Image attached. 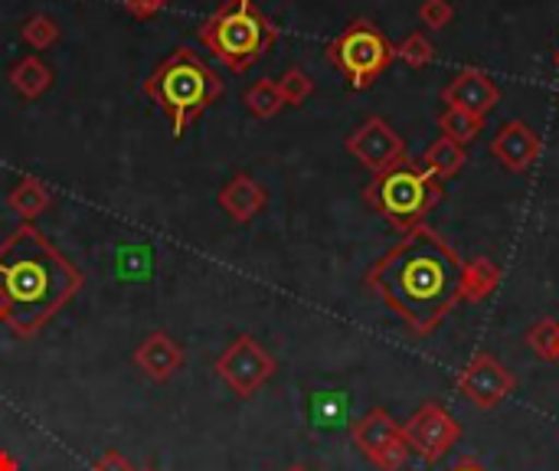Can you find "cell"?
<instances>
[{
    "instance_id": "obj_1",
    "label": "cell",
    "mask_w": 559,
    "mask_h": 471,
    "mask_svg": "<svg viewBox=\"0 0 559 471\" xmlns=\"http://www.w3.org/2000/svg\"><path fill=\"white\" fill-rule=\"evenodd\" d=\"M462 266L459 252L419 223L373 262L364 282L416 338H429L462 302Z\"/></svg>"
},
{
    "instance_id": "obj_2",
    "label": "cell",
    "mask_w": 559,
    "mask_h": 471,
    "mask_svg": "<svg viewBox=\"0 0 559 471\" xmlns=\"http://www.w3.org/2000/svg\"><path fill=\"white\" fill-rule=\"evenodd\" d=\"M85 285V275L33 223L0 243L3 325L16 338H36Z\"/></svg>"
},
{
    "instance_id": "obj_3",
    "label": "cell",
    "mask_w": 559,
    "mask_h": 471,
    "mask_svg": "<svg viewBox=\"0 0 559 471\" xmlns=\"http://www.w3.org/2000/svg\"><path fill=\"white\" fill-rule=\"evenodd\" d=\"M141 89L167 115L174 138H183V131L223 95V75L190 46H177L157 62Z\"/></svg>"
},
{
    "instance_id": "obj_4",
    "label": "cell",
    "mask_w": 559,
    "mask_h": 471,
    "mask_svg": "<svg viewBox=\"0 0 559 471\" xmlns=\"http://www.w3.org/2000/svg\"><path fill=\"white\" fill-rule=\"evenodd\" d=\"M200 43L229 69H252L278 39V26L255 7V0H223L197 30Z\"/></svg>"
},
{
    "instance_id": "obj_5",
    "label": "cell",
    "mask_w": 559,
    "mask_h": 471,
    "mask_svg": "<svg viewBox=\"0 0 559 471\" xmlns=\"http://www.w3.org/2000/svg\"><path fill=\"white\" fill-rule=\"evenodd\" d=\"M442 193H445V187L436 174H429L423 164L406 161L403 167L373 177V184H367V190H364V200L390 226H396L400 233H409L413 226H419L426 220L429 210L439 207Z\"/></svg>"
},
{
    "instance_id": "obj_6",
    "label": "cell",
    "mask_w": 559,
    "mask_h": 471,
    "mask_svg": "<svg viewBox=\"0 0 559 471\" xmlns=\"http://www.w3.org/2000/svg\"><path fill=\"white\" fill-rule=\"evenodd\" d=\"M328 59L347 75L350 89H370L396 59V46L373 26L367 16H357L344 26L337 39L328 43Z\"/></svg>"
},
{
    "instance_id": "obj_7",
    "label": "cell",
    "mask_w": 559,
    "mask_h": 471,
    "mask_svg": "<svg viewBox=\"0 0 559 471\" xmlns=\"http://www.w3.org/2000/svg\"><path fill=\"white\" fill-rule=\"evenodd\" d=\"M216 377L242 400L255 397L278 370L275 357L252 338V334H239L213 364Z\"/></svg>"
},
{
    "instance_id": "obj_8",
    "label": "cell",
    "mask_w": 559,
    "mask_h": 471,
    "mask_svg": "<svg viewBox=\"0 0 559 471\" xmlns=\"http://www.w3.org/2000/svg\"><path fill=\"white\" fill-rule=\"evenodd\" d=\"M354 446L380 471H403L409 459V446L403 439V426L386 410H370L350 429Z\"/></svg>"
},
{
    "instance_id": "obj_9",
    "label": "cell",
    "mask_w": 559,
    "mask_h": 471,
    "mask_svg": "<svg viewBox=\"0 0 559 471\" xmlns=\"http://www.w3.org/2000/svg\"><path fill=\"white\" fill-rule=\"evenodd\" d=\"M403 439H406L409 452L423 456L426 462H439V459H445L459 446L462 426H459V420L442 403H423L406 420Z\"/></svg>"
},
{
    "instance_id": "obj_10",
    "label": "cell",
    "mask_w": 559,
    "mask_h": 471,
    "mask_svg": "<svg viewBox=\"0 0 559 471\" xmlns=\"http://www.w3.org/2000/svg\"><path fill=\"white\" fill-rule=\"evenodd\" d=\"M344 148H347L367 170H373V177L390 174V170H396V167H403V164L409 161L406 141H403V138L393 131V125H390L386 118H380V115L367 118V121L344 141Z\"/></svg>"
},
{
    "instance_id": "obj_11",
    "label": "cell",
    "mask_w": 559,
    "mask_h": 471,
    "mask_svg": "<svg viewBox=\"0 0 559 471\" xmlns=\"http://www.w3.org/2000/svg\"><path fill=\"white\" fill-rule=\"evenodd\" d=\"M514 387H518L514 374H511L495 354H488V351L475 354V357L465 364V370L459 374V393H462L468 403H475L478 410H495V407H501V403L514 393Z\"/></svg>"
},
{
    "instance_id": "obj_12",
    "label": "cell",
    "mask_w": 559,
    "mask_h": 471,
    "mask_svg": "<svg viewBox=\"0 0 559 471\" xmlns=\"http://www.w3.org/2000/svg\"><path fill=\"white\" fill-rule=\"evenodd\" d=\"M442 102L445 108H462L468 115L488 118V111L501 102V89L491 82V75L485 69L465 66L459 69V75L442 89Z\"/></svg>"
},
{
    "instance_id": "obj_13",
    "label": "cell",
    "mask_w": 559,
    "mask_h": 471,
    "mask_svg": "<svg viewBox=\"0 0 559 471\" xmlns=\"http://www.w3.org/2000/svg\"><path fill=\"white\" fill-rule=\"evenodd\" d=\"M491 154L501 161L504 170L511 174H524L537 164V157L544 154V138L521 118L504 121L501 131L491 141Z\"/></svg>"
},
{
    "instance_id": "obj_14",
    "label": "cell",
    "mask_w": 559,
    "mask_h": 471,
    "mask_svg": "<svg viewBox=\"0 0 559 471\" xmlns=\"http://www.w3.org/2000/svg\"><path fill=\"white\" fill-rule=\"evenodd\" d=\"M134 364L141 367V374L147 380L167 384L183 367V351H180V344L167 331H154V334H147L134 348Z\"/></svg>"
},
{
    "instance_id": "obj_15",
    "label": "cell",
    "mask_w": 559,
    "mask_h": 471,
    "mask_svg": "<svg viewBox=\"0 0 559 471\" xmlns=\"http://www.w3.org/2000/svg\"><path fill=\"white\" fill-rule=\"evenodd\" d=\"M216 203H219V210H226L229 220L252 223L265 210L269 193H265V187L252 174H236L233 180L223 184V190L216 193Z\"/></svg>"
},
{
    "instance_id": "obj_16",
    "label": "cell",
    "mask_w": 559,
    "mask_h": 471,
    "mask_svg": "<svg viewBox=\"0 0 559 471\" xmlns=\"http://www.w3.org/2000/svg\"><path fill=\"white\" fill-rule=\"evenodd\" d=\"M7 207H10L23 223H33L36 216H43V213L52 207V193H49V187H46L39 177H23V180H16V187L7 193Z\"/></svg>"
},
{
    "instance_id": "obj_17",
    "label": "cell",
    "mask_w": 559,
    "mask_h": 471,
    "mask_svg": "<svg viewBox=\"0 0 559 471\" xmlns=\"http://www.w3.org/2000/svg\"><path fill=\"white\" fill-rule=\"evenodd\" d=\"M7 79H10V85H13L16 95H23V98H39V95H46V89L52 85V69H49L39 56H23V59H16V62L10 66Z\"/></svg>"
},
{
    "instance_id": "obj_18",
    "label": "cell",
    "mask_w": 559,
    "mask_h": 471,
    "mask_svg": "<svg viewBox=\"0 0 559 471\" xmlns=\"http://www.w3.org/2000/svg\"><path fill=\"white\" fill-rule=\"evenodd\" d=\"M501 285V269L491 259H472L462 266V302L478 305L485 298L495 295V289Z\"/></svg>"
},
{
    "instance_id": "obj_19",
    "label": "cell",
    "mask_w": 559,
    "mask_h": 471,
    "mask_svg": "<svg viewBox=\"0 0 559 471\" xmlns=\"http://www.w3.org/2000/svg\"><path fill=\"white\" fill-rule=\"evenodd\" d=\"M465 161H468V154H465V144H459V141H452V138H439V141H432L429 148H426V154H423V167L429 170V174H436L439 180H449V177H455L462 167H465Z\"/></svg>"
},
{
    "instance_id": "obj_20",
    "label": "cell",
    "mask_w": 559,
    "mask_h": 471,
    "mask_svg": "<svg viewBox=\"0 0 559 471\" xmlns=\"http://www.w3.org/2000/svg\"><path fill=\"white\" fill-rule=\"evenodd\" d=\"M242 102H246V108H249L255 118H275V115L285 108L275 79H259V82H252V85L246 89Z\"/></svg>"
},
{
    "instance_id": "obj_21",
    "label": "cell",
    "mask_w": 559,
    "mask_h": 471,
    "mask_svg": "<svg viewBox=\"0 0 559 471\" xmlns=\"http://www.w3.org/2000/svg\"><path fill=\"white\" fill-rule=\"evenodd\" d=\"M439 128H442L445 138H452V141H459V144H472V141L485 131V118L468 115V111H462V108H445V111L439 115Z\"/></svg>"
},
{
    "instance_id": "obj_22",
    "label": "cell",
    "mask_w": 559,
    "mask_h": 471,
    "mask_svg": "<svg viewBox=\"0 0 559 471\" xmlns=\"http://www.w3.org/2000/svg\"><path fill=\"white\" fill-rule=\"evenodd\" d=\"M275 85H278V95H282V102L285 105H305L311 95H314V79L305 72V69H298V66H292V69H285L278 79H275Z\"/></svg>"
},
{
    "instance_id": "obj_23",
    "label": "cell",
    "mask_w": 559,
    "mask_h": 471,
    "mask_svg": "<svg viewBox=\"0 0 559 471\" xmlns=\"http://www.w3.org/2000/svg\"><path fill=\"white\" fill-rule=\"evenodd\" d=\"M527 348L537 354V357H544V361H550V364H559V321L554 318H544V321H537L531 331H527Z\"/></svg>"
},
{
    "instance_id": "obj_24",
    "label": "cell",
    "mask_w": 559,
    "mask_h": 471,
    "mask_svg": "<svg viewBox=\"0 0 559 471\" xmlns=\"http://www.w3.org/2000/svg\"><path fill=\"white\" fill-rule=\"evenodd\" d=\"M396 59H403L409 69H426L436 59V43L426 33H409L400 46H396Z\"/></svg>"
},
{
    "instance_id": "obj_25",
    "label": "cell",
    "mask_w": 559,
    "mask_h": 471,
    "mask_svg": "<svg viewBox=\"0 0 559 471\" xmlns=\"http://www.w3.org/2000/svg\"><path fill=\"white\" fill-rule=\"evenodd\" d=\"M23 39L33 46V49H49L56 39H59V23L49 16V13H33L23 20Z\"/></svg>"
},
{
    "instance_id": "obj_26",
    "label": "cell",
    "mask_w": 559,
    "mask_h": 471,
    "mask_svg": "<svg viewBox=\"0 0 559 471\" xmlns=\"http://www.w3.org/2000/svg\"><path fill=\"white\" fill-rule=\"evenodd\" d=\"M455 16V7L449 0H423L419 3V20L429 30H445Z\"/></svg>"
},
{
    "instance_id": "obj_27",
    "label": "cell",
    "mask_w": 559,
    "mask_h": 471,
    "mask_svg": "<svg viewBox=\"0 0 559 471\" xmlns=\"http://www.w3.org/2000/svg\"><path fill=\"white\" fill-rule=\"evenodd\" d=\"M167 3H170V0H124V7L131 10V16H138V20H147V16H154V13H160Z\"/></svg>"
},
{
    "instance_id": "obj_28",
    "label": "cell",
    "mask_w": 559,
    "mask_h": 471,
    "mask_svg": "<svg viewBox=\"0 0 559 471\" xmlns=\"http://www.w3.org/2000/svg\"><path fill=\"white\" fill-rule=\"evenodd\" d=\"M92 471H138L121 452H105L95 466H92Z\"/></svg>"
},
{
    "instance_id": "obj_29",
    "label": "cell",
    "mask_w": 559,
    "mask_h": 471,
    "mask_svg": "<svg viewBox=\"0 0 559 471\" xmlns=\"http://www.w3.org/2000/svg\"><path fill=\"white\" fill-rule=\"evenodd\" d=\"M452 471H488V469H485L478 459H462V462H459Z\"/></svg>"
},
{
    "instance_id": "obj_30",
    "label": "cell",
    "mask_w": 559,
    "mask_h": 471,
    "mask_svg": "<svg viewBox=\"0 0 559 471\" xmlns=\"http://www.w3.org/2000/svg\"><path fill=\"white\" fill-rule=\"evenodd\" d=\"M0 471H20L16 459L10 452H3V449H0Z\"/></svg>"
},
{
    "instance_id": "obj_31",
    "label": "cell",
    "mask_w": 559,
    "mask_h": 471,
    "mask_svg": "<svg viewBox=\"0 0 559 471\" xmlns=\"http://www.w3.org/2000/svg\"><path fill=\"white\" fill-rule=\"evenodd\" d=\"M288 471H308V469H305V466H292V469H288Z\"/></svg>"
},
{
    "instance_id": "obj_32",
    "label": "cell",
    "mask_w": 559,
    "mask_h": 471,
    "mask_svg": "<svg viewBox=\"0 0 559 471\" xmlns=\"http://www.w3.org/2000/svg\"><path fill=\"white\" fill-rule=\"evenodd\" d=\"M554 62H557V69H559V46H557V52H554Z\"/></svg>"
},
{
    "instance_id": "obj_33",
    "label": "cell",
    "mask_w": 559,
    "mask_h": 471,
    "mask_svg": "<svg viewBox=\"0 0 559 471\" xmlns=\"http://www.w3.org/2000/svg\"><path fill=\"white\" fill-rule=\"evenodd\" d=\"M0 321H3V305H0Z\"/></svg>"
},
{
    "instance_id": "obj_34",
    "label": "cell",
    "mask_w": 559,
    "mask_h": 471,
    "mask_svg": "<svg viewBox=\"0 0 559 471\" xmlns=\"http://www.w3.org/2000/svg\"><path fill=\"white\" fill-rule=\"evenodd\" d=\"M141 471H154V469H141Z\"/></svg>"
}]
</instances>
